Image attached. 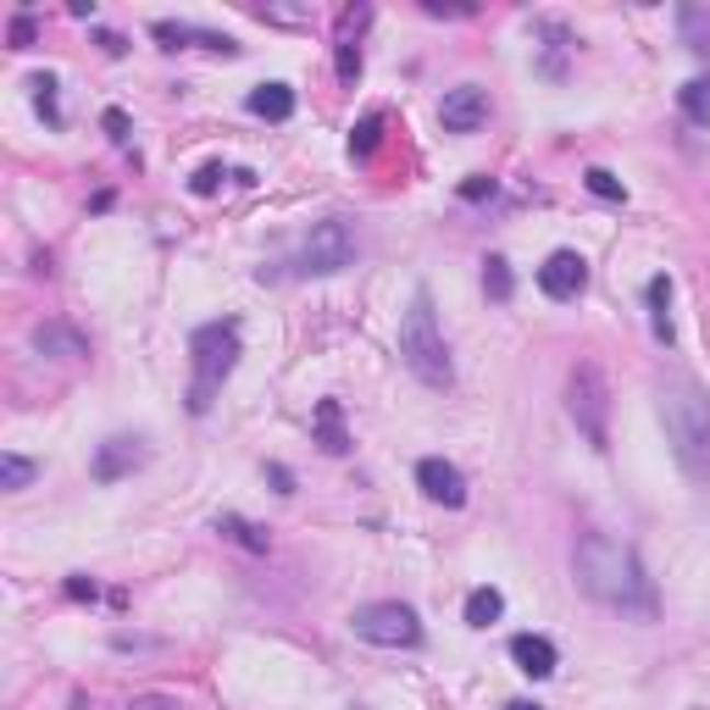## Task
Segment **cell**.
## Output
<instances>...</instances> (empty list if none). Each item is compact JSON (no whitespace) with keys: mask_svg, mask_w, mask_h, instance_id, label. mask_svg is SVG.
Returning <instances> with one entry per match:
<instances>
[{"mask_svg":"<svg viewBox=\"0 0 710 710\" xmlns=\"http://www.w3.org/2000/svg\"><path fill=\"white\" fill-rule=\"evenodd\" d=\"M56 89H61V83H56V72H34V78H28V101H34V112H39L50 128H61V123H67V117H61V101H56Z\"/></svg>","mask_w":710,"mask_h":710,"instance_id":"cell-21","label":"cell"},{"mask_svg":"<svg viewBox=\"0 0 710 710\" xmlns=\"http://www.w3.org/2000/svg\"><path fill=\"white\" fill-rule=\"evenodd\" d=\"M655 411H661V427L683 478L705 483L710 478V394L699 389V378L683 367H666L655 378Z\"/></svg>","mask_w":710,"mask_h":710,"instance_id":"cell-2","label":"cell"},{"mask_svg":"<svg viewBox=\"0 0 710 710\" xmlns=\"http://www.w3.org/2000/svg\"><path fill=\"white\" fill-rule=\"evenodd\" d=\"M150 34H156L167 50H178V45H201V50H211V56H239V39H228V34H211V28H195V23H172V18H156V23H150Z\"/></svg>","mask_w":710,"mask_h":710,"instance_id":"cell-13","label":"cell"},{"mask_svg":"<svg viewBox=\"0 0 710 710\" xmlns=\"http://www.w3.org/2000/svg\"><path fill=\"white\" fill-rule=\"evenodd\" d=\"M311 427H317V444H322L328 456H344V450H350V433H344V405H339V400H317Z\"/></svg>","mask_w":710,"mask_h":710,"instance_id":"cell-18","label":"cell"},{"mask_svg":"<svg viewBox=\"0 0 710 710\" xmlns=\"http://www.w3.org/2000/svg\"><path fill=\"white\" fill-rule=\"evenodd\" d=\"M128 710H178V705H172V699H134Z\"/></svg>","mask_w":710,"mask_h":710,"instance_id":"cell-38","label":"cell"},{"mask_svg":"<svg viewBox=\"0 0 710 710\" xmlns=\"http://www.w3.org/2000/svg\"><path fill=\"white\" fill-rule=\"evenodd\" d=\"M350 261H355V228H350L344 217H328V222H317V228L306 233V244H300V255H295V273H306V278H333V273H344Z\"/></svg>","mask_w":710,"mask_h":710,"instance_id":"cell-7","label":"cell"},{"mask_svg":"<svg viewBox=\"0 0 710 710\" xmlns=\"http://www.w3.org/2000/svg\"><path fill=\"white\" fill-rule=\"evenodd\" d=\"M427 18H472V7H444V0H422Z\"/></svg>","mask_w":710,"mask_h":710,"instance_id":"cell-34","label":"cell"},{"mask_svg":"<svg viewBox=\"0 0 710 710\" xmlns=\"http://www.w3.org/2000/svg\"><path fill=\"white\" fill-rule=\"evenodd\" d=\"M190 355H195V383H190V411L206 416L211 411V394L228 383L233 362H239V317H222V322H206L195 328L190 339Z\"/></svg>","mask_w":710,"mask_h":710,"instance_id":"cell-4","label":"cell"},{"mask_svg":"<svg viewBox=\"0 0 710 710\" xmlns=\"http://www.w3.org/2000/svg\"><path fill=\"white\" fill-rule=\"evenodd\" d=\"M644 295H650V322H655V339H661V344H672V278H666V273H655Z\"/></svg>","mask_w":710,"mask_h":710,"instance_id":"cell-22","label":"cell"},{"mask_svg":"<svg viewBox=\"0 0 710 710\" xmlns=\"http://www.w3.org/2000/svg\"><path fill=\"white\" fill-rule=\"evenodd\" d=\"M532 34H539V39H545V50H550V56L539 61V72H545V78H561V72H566V61H561V56L577 45V39H572V28H566V23H556V18H539V23H532Z\"/></svg>","mask_w":710,"mask_h":710,"instance_id":"cell-17","label":"cell"},{"mask_svg":"<svg viewBox=\"0 0 710 710\" xmlns=\"http://www.w3.org/2000/svg\"><path fill=\"white\" fill-rule=\"evenodd\" d=\"M539 289H545L550 300H577V295L588 289V261H583L577 250H556V255L539 266Z\"/></svg>","mask_w":710,"mask_h":710,"instance_id":"cell-12","label":"cell"},{"mask_svg":"<svg viewBox=\"0 0 710 710\" xmlns=\"http://www.w3.org/2000/svg\"><path fill=\"white\" fill-rule=\"evenodd\" d=\"M28 339H34L39 355H50V362H83V355H89V339L72 322H39Z\"/></svg>","mask_w":710,"mask_h":710,"instance_id":"cell-14","label":"cell"},{"mask_svg":"<svg viewBox=\"0 0 710 710\" xmlns=\"http://www.w3.org/2000/svg\"><path fill=\"white\" fill-rule=\"evenodd\" d=\"M373 23V7H344L339 12V34H333V72L339 83L362 78V28Z\"/></svg>","mask_w":710,"mask_h":710,"instance_id":"cell-8","label":"cell"},{"mask_svg":"<svg viewBox=\"0 0 710 710\" xmlns=\"http://www.w3.org/2000/svg\"><path fill=\"white\" fill-rule=\"evenodd\" d=\"M101 128L112 134V145H128V112H117V106H106V112H101Z\"/></svg>","mask_w":710,"mask_h":710,"instance_id":"cell-32","label":"cell"},{"mask_svg":"<svg viewBox=\"0 0 710 710\" xmlns=\"http://www.w3.org/2000/svg\"><path fill=\"white\" fill-rule=\"evenodd\" d=\"M677 34H683V45L694 56L710 61V7H705V0H688V7L677 12Z\"/></svg>","mask_w":710,"mask_h":710,"instance_id":"cell-20","label":"cell"},{"mask_svg":"<svg viewBox=\"0 0 710 710\" xmlns=\"http://www.w3.org/2000/svg\"><path fill=\"white\" fill-rule=\"evenodd\" d=\"M378 145H383V112H367L362 123L350 128V156H362V161H367Z\"/></svg>","mask_w":710,"mask_h":710,"instance_id":"cell-25","label":"cell"},{"mask_svg":"<svg viewBox=\"0 0 710 710\" xmlns=\"http://www.w3.org/2000/svg\"><path fill=\"white\" fill-rule=\"evenodd\" d=\"M228 545H239V550H250V556H266L273 550V539H266V527H255V522H244V516H233V511H222L217 522H211Z\"/></svg>","mask_w":710,"mask_h":710,"instance_id":"cell-19","label":"cell"},{"mask_svg":"<svg viewBox=\"0 0 710 710\" xmlns=\"http://www.w3.org/2000/svg\"><path fill=\"white\" fill-rule=\"evenodd\" d=\"M95 594H101V583H95V577H83V572H72V577H67V599H95Z\"/></svg>","mask_w":710,"mask_h":710,"instance_id":"cell-33","label":"cell"},{"mask_svg":"<svg viewBox=\"0 0 710 710\" xmlns=\"http://www.w3.org/2000/svg\"><path fill=\"white\" fill-rule=\"evenodd\" d=\"M461 195H467V201H483V195H494V178H472V184H461Z\"/></svg>","mask_w":710,"mask_h":710,"instance_id":"cell-36","label":"cell"},{"mask_svg":"<svg viewBox=\"0 0 710 710\" xmlns=\"http://www.w3.org/2000/svg\"><path fill=\"white\" fill-rule=\"evenodd\" d=\"M266 478L278 483V494H295V478H289V467H278V461H266Z\"/></svg>","mask_w":710,"mask_h":710,"instance_id":"cell-35","label":"cell"},{"mask_svg":"<svg viewBox=\"0 0 710 710\" xmlns=\"http://www.w3.org/2000/svg\"><path fill=\"white\" fill-rule=\"evenodd\" d=\"M566 411L577 422V433L594 444V450H610V383L594 362H577L566 378Z\"/></svg>","mask_w":710,"mask_h":710,"instance_id":"cell-5","label":"cell"},{"mask_svg":"<svg viewBox=\"0 0 710 710\" xmlns=\"http://www.w3.org/2000/svg\"><path fill=\"white\" fill-rule=\"evenodd\" d=\"M505 616V594L500 588H472L467 594V628H494Z\"/></svg>","mask_w":710,"mask_h":710,"instance_id":"cell-23","label":"cell"},{"mask_svg":"<svg viewBox=\"0 0 710 710\" xmlns=\"http://www.w3.org/2000/svg\"><path fill=\"white\" fill-rule=\"evenodd\" d=\"M505 710H545V705H532V699H511Z\"/></svg>","mask_w":710,"mask_h":710,"instance_id":"cell-39","label":"cell"},{"mask_svg":"<svg viewBox=\"0 0 710 710\" xmlns=\"http://www.w3.org/2000/svg\"><path fill=\"white\" fill-rule=\"evenodd\" d=\"M583 184H588V195H599V201H610V206L628 201V190H621V178H616V172H605V167H588V172H583Z\"/></svg>","mask_w":710,"mask_h":710,"instance_id":"cell-28","label":"cell"},{"mask_svg":"<svg viewBox=\"0 0 710 710\" xmlns=\"http://www.w3.org/2000/svg\"><path fill=\"white\" fill-rule=\"evenodd\" d=\"M350 628H355V639H367V644H378V650H416V644H422V621H416V610L400 605V599L355 605Z\"/></svg>","mask_w":710,"mask_h":710,"instance_id":"cell-6","label":"cell"},{"mask_svg":"<svg viewBox=\"0 0 710 710\" xmlns=\"http://www.w3.org/2000/svg\"><path fill=\"white\" fill-rule=\"evenodd\" d=\"M400 362L427 389H450L456 383V362H450V344H444V328L433 317V295L427 289H416L405 317H400Z\"/></svg>","mask_w":710,"mask_h":710,"instance_id":"cell-3","label":"cell"},{"mask_svg":"<svg viewBox=\"0 0 710 710\" xmlns=\"http://www.w3.org/2000/svg\"><path fill=\"white\" fill-rule=\"evenodd\" d=\"M34 34H39V28H34V12H18V18H12V28H7L12 50H28V45H34Z\"/></svg>","mask_w":710,"mask_h":710,"instance_id":"cell-31","label":"cell"},{"mask_svg":"<svg viewBox=\"0 0 710 710\" xmlns=\"http://www.w3.org/2000/svg\"><path fill=\"white\" fill-rule=\"evenodd\" d=\"M39 478V461H28V456H0V489H7V494H18V489H28Z\"/></svg>","mask_w":710,"mask_h":710,"instance_id":"cell-26","label":"cell"},{"mask_svg":"<svg viewBox=\"0 0 710 710\" xmlns=\"http://www.w3.org/2000/svg\"><path fill=\"white\" fill-rule=\"evenodd\" d=\"M483 289H489V300H500V306L516 295V278H511V261H505V255H489V261H483Z\"/></svg>","mask_w":710,"mask_h":710,"instance_id":"cell-27","label":"cell"},{"mask_svg":"<svg viewBox=\"0 0 710 710\" xmlns=\"http://www.w3.org/2000/svg\"><path fill=\"white\" fill-rule=\"evenodd\" d=\"M438 123H444V134H478L489 123V95H483L478 83L450 89V95L438 101Z\"/></svg>","mask_w":710,"mask_h":710,"instance_id":"cell-11","label":"cell"},{"mask_svg":"<svg viewBox=\"0 0 710 710\" xmlns=\"http://www.w3.org/2000/svg\"><path fill=\"white\" fill-rule=\"evenodd\" d=\"M416 489H422L433 505H450V511L467 505V478H461L456 461H444V456H422V461H416Z\"/></svg>","mask_w":710,"mask_h":710,"instance_id":"cell-10","label":"cell"},{"mask_svg":"<svg viewBox=\"0 0 710 710\" xmlns=\"http://www.w3.org/2000/svg\"><path fill=\"white\" fill-rule=\"evenodd\" d=\"M255 18H261V23H284V28H300V23H311V7H273V0H266V7H255Z\"/></svg>","mask_w":710,"mask_h":710,"instance_id":"cell-29","label":"cell"},{"mask_svg":"<svg viewBox=\"0 0 710 710\" xmlns=\"http://www.w3.org/2000/svg\"><path fill=\"white\" fill-rule=\"evenodd\" d=\"M572 577H577V588L594 605L639 616V621H655V588H650L644 561H639L633 545L610 539V532H583L577 550H572Z\"/></svg>","mask_w":710,"mask_h":710,"instance_id":"cell-1","label":"cell"},{"mask_svg":"<svg viewBox=\"0 0 710 710\" xmlns=\"http://www.w3.org/2000/svg\"><path fill=\"white\" fill-rule=\"evenodd\" d=\"M139 467H145V438L117 433V438L95 444V461H89V478H95V483H123V478H134Z\"/></svg>","mask_w":710,"mask_h":710,"instance_id":"cell-9","label":"cell"},{"mask_svg":"<svg viewBox=\"0 0 710 710\" xmlns=\"http://www.w3.org/2000/svg\"><path fill=\"white\" fill-rule=\"evenodd\" d=\"M677 101H683V117L694 128H710V78H688Z\"/></svg>","mask_w":710,"mask_h":710,"instance_id":"cell-24","label":"cell"},{"mask_svg":"<svg viewBox=\"0 0 710 710\" xmlns=\"http://www.w3.org/2000/svg\"><path fill=\"white\" fill-rule=\"evenodd\" d=\"M222 178H233V172H222V167L211 161V167H201V172L190 178V190H195V195H217V190H222Z\"/></svg>","mask_w":710,"mask_h":710,"instance_id":"cell-30","label":"cell"},{"mask_svg":"<svg viewBox=\"0 0 710 710\" xmlns=\"http://www.w3.org/2000/svg\"><path fill=\"white\" fill-rule=\"evenodd\" d=\"M95 39H101V50H106V56H123V50H128V45H123V34H112V28H101Z\"/></svg>","mask_w":710,"mask_h":710,"instance_id":"cell-37","label":"cell"},{"mask_svg":"<svg viewBox=\"0 0 710 710\" xmlns=\"http://www.w3.org/2000/svg\"><path fill=\"white\" fill-rule=\"evenodd\" d=\"M244 106H250V117H266V123H289L295 117V89L289 83H255L250 95H244Z\"/></svg>","mask_w":710,"mask_h":710,"instance_id":"cell-16","label":"cell"},{"mask_svg":"<svg viewBox=\"0 0 710 710\" xmlns=\"http://www.w3.org/2000/svg\"><path fill=\"white\" fill-rule=\"evenodd\" d=\"M511 661L527 672V677H556V644L545 639V633H516L511 639Z\"/></svg>","mask_w":710,"mask_h":710,"instance_id":"cell-15","label":"cell"}]
</instances>
